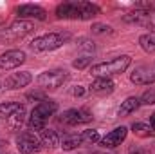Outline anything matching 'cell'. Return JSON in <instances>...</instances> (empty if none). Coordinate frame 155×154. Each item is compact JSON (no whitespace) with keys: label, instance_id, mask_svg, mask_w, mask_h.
<instances>
[{"label":"cell","instance_id":"30","mask_svg":"<svg viewBox=\"0 0 155 154\" xmlns=\"http://www.w3.org/2000/svg\"><path fill=\"white\" fill-rule=\"evenodd\" d=\"M5 91V78L0 76V93H4Z\"/></svg>","mask_w":155,"mask_h":154},{"label":"cell","instance_id":"2","mask_svg":"<svg viewBox=\"0 0 155 154\" xmlns=\"http://www.w3.org/2000/svg\"><path fill=\"white\" fill-rule=\"evenodd\" d=\"M130 64H132V58L128 54H121V56H116V58H112L108 62H101V64L92 65L90 73L97 78H108V76H114V75L124 73Z\"/></svg>","mask_w":155,"mask_h":154},{"label":"cell","instance_id":"31","mask_svg":"<svg viewBox=\"0 0 155 154\" xmlns=\"http://www.w3.org/2000/svg\"><path fill=\"white\" fill-rule=\"evenodd\" d=\"M150 127H152V129L155 131V113H153L152 116H150Z\"/></svg>","mask_w":155,"mask_h":154},{"label":"cell","instance_id":"22","mask_svg":"<svg viewBox=\"0 0 155 154\" xmlns=\"http://www.w3.org/2000/svg\"><path fill=\"white\" fill-rule=\"evenodd\" d=\"M83 143V140H81V134L78 136V134H72V136H65L63 138V142H61V147L65 149V151H72V149H76Z\"/></svg>","mask_w":155,"mask_h":154},{"label":"cell","instance_id":"28","mask_svg":"<svg viewBox=\"0 0 155 154\" xmlns=\"http://www.w3.org/2000/svg\"><path fill=\"white\" fill-rule=\"evenodd\" d=\"M83 94H85V89L81 85H78L76 89H74V96H83Z\"/></svg>","mask_w":155,"mask_h":154},{"label":"cell","instance_id":"7","mask_svg":"<svg viewBox=\"0 0 155 154\" xmlns=\"http://www.w3.org/2000/svg\"><path fill=\"white\" fill-rule=\"evenodd\" d=\"M25 53L20 51V49H11V51H5L4 54H0V71H9V69H15V67H20L24 62H25Z\"/></svg>","mask_w":155,"mask_h":154},{"label":"cell","instance_id":"27","mask_svg":"<svg viewBox=\"0 0 155 154\" xmlns=\"http://www.w3.org/2000/svg\"><path fill=\"white\" fill-rule=\"evenodd\" d=\"M27 100H40V102H43V100H47V98H43L41 93H31V94H27Z\"/></svg>","mask_w":155,"mask_h":154},{"label":"cell","instance_id":"11","mask_svg":"<svg viewBox=\"0 0 155 154\" xmlns=\"http://www.w3.org/2000/svg\"><path fill=\"white\" fill-rule=\"evenodd\" d=\"M90 120H92V116L85 109H71L61 116V121L67 125H81V123H88Z\"/></svg>","mask_w":155,"mask_h":154},{"label":"cell","instance_id":"6","mask_svg":"<svg viewBox=\"0 0 155 154\" xmlns=\"http://www.w3.org/2000/svg\"><path fill=\"white\" fill-rule=\"evenodd\" d=\"M16 147L22 154H35L41 149V142L35 132H22L16 138Z\"/></svg>","mask_w":155,"mask_h":154},{"label":"cell","instance_id":"25","mask_svg":"<svg viewBox=\"0 0 155 154\" xmlns=\"http://www.w3.org/2000/svg\"><path fill=\"white\" fill-rule=\"evenodd\" d=\"M92 33L96 35H112V27L110 26H103V24H94L92 26Z\"/></svg>","mask_w":155,"mask_h":154},{"label":"cell","instance_id":"5","mask_svg":"<svg viewBox=\"0 0 155 154\" xmlns=\"http://www.w3.org/2000/svg\"><path fill=\"white\" fill-rule=\"evenodd\" d=\"M123 20L126 24H137V26H143V27H150L155 31V9L152 11H132L128 15L123 16Z\"/></svg>","mask_w":155,"mask_h":154},{"label":"cell","instance_id":"19","mask_svg":"<svg viewBox=\"0 0 155 154\" xmlns=\"http://www.w3.org/2000/svg\"><path fill=\"white\" fill-rule=\"evenodd\" d=\"M24 121H25V109H24V105H22L15 114H11L7 118V123H9L11 129H20Z\"/></svg>","mask_w":155,"mask_h":154},{"label":"cell","instance_id":"8","mask_svg":"<svg viewBox=\"0 0 155 154\" xmlns=\"http://www.w3.org/2000/svg\"><path fill=\"white\" fill-rule=\"evenodd\" d=\"M35 29V26L31 22H25V20H18V22H13L5 31H2V38H7V40H16V38H22L25 35H29L31 31Z\"/></svg>","mask_w":155,"mask_h":154},{"label":"cell","instance_id":"16","mask_svg":"<svg viewBox=\"0 0 155 154\" xmlns=\"http://www.w3.org/2000/svg\"><path fill=\"white\" fill-rule=\"evenodd\" d=\"M40 142H41V147H47V149H56L60 145V138L54 131L51 129H43L40 132Z\"/></svg>","mask_w":155,"mask_h":154},{"label":"cell","instance_id":"26","mask_svg":"<svg viewBox=\"0 0 155 154\" xmlns=\"http://www.w3.org/2000/svg\"><path fill=\"white\" fill-rule=\"evenodd\" d=\"M88 64H90V56H81V58H78V60L72 62V67H76V69H85Z\"/></svg>","mask_w":155,"mask_h":154},{"label":"cell","instance_id":"20","mask_svg":"<svg viewBox=\"0 0 155 154\" xmlns=\"http://www.w3.org/2000/svg\"><path fill=\"white\" fill-rule=\"evenodd\" d=\"M132 131H134V134H135V136H141V138H150V136H155L153 129H152L150 125H146V123H141V121L134 123V125H132Z\"/></svg>","mask_w":155,"mask_h":154},{"label":"cell","instance_id":"4","mask_svg":"<svg viewBox=\"0 0 155 154\" xmlns=\"http://www.w3.org/2000/svg\"><path fill=\"white\" fill-rule=\"evenodd\" d=\"M67 80V73L63 69H52V71H45L41 73L36 82H38L40 87L43 89H58L63 85V82Z\"/></svg>","mask_w":155,"mask_h":154},{"label":"cell","instance_id":"3","mask_svg":"<svg viewBox=\"0 0 155 154\" xmlns=\"http://www.w3.org/2000/svg\"><path fill=\"white\" fill-rule=\"evenodd\" d=\"M67 38H69V35H63V33H49V35L36 37L29 45L36 53H45V51H54V49L61 47Z\"/></svg>","mask_w":155,"mask_h":154},{"label":"cell","instance_id":"13","mask_svg":"<svg viewBox=\"0 0 155 154\" xmlns=\"http://www.w3.org/2000/svg\"><path fill=\"white\" fill-rule=\"evenodd\" d=\"M31 73L29 71H20V73H13L9 76H5V89H20V87H25L31 83Z\"/></svg>","mask_w":155,"mask_h":154},{"label":"cell","instance_id":"10","mask_svg":"<svg viewBox=\"0 0 155 154\" xmlns=\"http://www.w3.org/2000/svg\"><path fill=\"white\" fill-rule=\"evenodd\" d=\"M16 15H18V18H35V20H45L47 18L45 9L40 7V5H35V4L18 5L16 7Z\"/></svg>","mask_w":155,"mask_h":154},{"label":"cell","instance_id":"14","mask_svg":"<svg viewBox=\"0 0 155 154\" xmlns=\"http://www.w3.org/2000/svg\"><path fill=\"white\" fill-rule=\"evenodd\" d=\"M56 111H58V103H56V102H52V100H43V102H40L38 105L33 109L31 116H35V118H40V120L47 121V120H49V116H52Z\"/></svg>","mask_w":155,"mask_h":154},{"label":"cell","instance_id":"15","mask_svg":"<svg viewBox=\"0 0 155 154\" xmlns=\"http://www.w3.org/2000/svg\"><path fill=\"white\" fill-rule=\"evenodd\" d=\"M90 91L97 96H107L114 93V82L110 78H96L90 85Z\"/></svg>","mask_w":155,"mask_h":154},{"label":"cell","instance_id":"12","mask_svg":"<svg viewBox=\"0 0 155 154\" xmlns=\"http://www.w3.org/2000/svg\"><path fill=\"white\" fill-rule=\"evenodd\" d=\"M126 134H128V129L126 127H116L114 131H110L103 140H101V145L103 147H107V149H114L117 145H121L123 142H124V138H126Z\"/></svg>","mask_w":155,"mask_h":154},{"label":"cell","instance_id":"9","mask_svg":"<svg viewBox=\"0 0 155 154\" xmlns=\"http://www.w3.org/2000/svg\"><path fill=\"white\" fill-rule=\"evenodd\" d=\"M130 80L134 83H137V85H150V83H153L155 82V65H141V67H137L132 73Z\"/></svg>","mask_w":155,"mask_h":154},{"label":"cell","instance_id":"29","mask_svg":"<svg viewBox=\"0 0 155 154\" xmlns=\"http://www.w3.org/2000/svg\"><path fill=\"white\" fill-rule=\"evenodd\" d=\"M128 154H144V152H143V149H139V147H132Z\"/></svg>","mask_w":155,"mask_h":154},{"label":"cell","instance_id":"21","mask_svg":"<svg viewBox=\"0 0 155 154\" xmlns=\"http://www.w3.org/2000/svg\"><path fill=\"white\" fill-rule=\"evenodd\" d=\"M139 44H141V47H143L146 53H155V31L146 33V35H141Z\"/></svg>","mask_w":155,"mask_h":154},{"label":"cell","instance_id":"23","mask_svg":"<svg viewBox=\"0 0 155 154\" xmlns=\"http://www.w3.org/2000/svg\"><path fill=\"white\" fill-rule=\"evenodd\" d=\"M139 102H141V105H153L155 103V89L153 87H150V89L139 98Z\"/></svg>","mask_w":155,"mask_h":154},{"label":"cell","instance_id":"1","mask_svg":"<svg viewBox=\"0 0 155 154\" xmlns=\"http://www.w3.org/2000/svg\"><path fill=\"white\" fill-rule=\"evenodd\" d=\"M99 15V7L92 2H63L56 7L58 18H71V20H90Z\"/></svg>","mask_w":155,"mask_h":154},{"label":"cell","instance_id":"18","mask_svg":"<svg viewBox=\"0 0 155 154\" xmlns=\"http://www.w3.org/2000/svg\"><path fill=\"white\" fill-rule=\"evenodd\" d=\"M22 105L18 102H5V103H0V120H7L11 114H15Z\"/></svg>","mask_w":155,"mask_h":154},{"label":"cell","instance_id":"24","mask_svg":"<svg viewBox=\"0 0 155 154\" xmlns=\"http://www.w3.org/2000/svg\"><path fill=\"white\" fill-rule=\"evenodd\" d=\"M81 140H83V143H96V142H99V132L97 131H85L83 134H81Z\"/></svg>","mask_w":155,"mask_h":154},{"label":"cell","instance_id":"17","mask_svg":"<svg viewBox=\"0 0 155 154\" xmlns=\"http://www.w3.org/2000/svg\"><path fill=\"white\" fill-rule=\"evenodd\" d=\"M139 105H141L139 98H135V96H130V98H126V100L123 102V105H121V109H119V114H121V116L130 114V113H134V111H135Z\"/></svg>","mask_w":155,"mask_h":154}]
</instances>
